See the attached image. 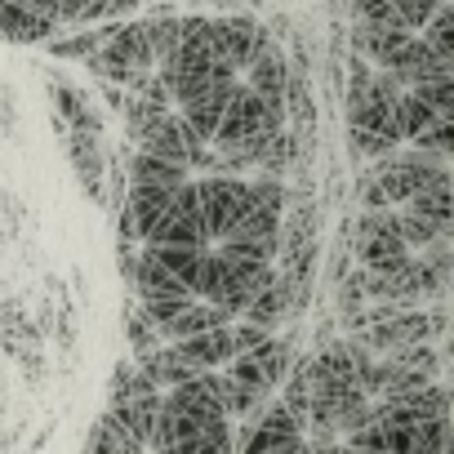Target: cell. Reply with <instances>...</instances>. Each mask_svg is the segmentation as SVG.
I'll return each instance as SVG.
<instances>
[{
  "label": "cell",
  "instance_id": "cell-1",
  "mask_svg": "<svg viewBox=\"0 0 454 454\" xmlns=\"http://www.w3.org/2000/svg\"><path fill=\"white\" fill-rule=\"evenodd\" d=\"M192 183H196V214H200L205 241H223V237L250 214V178L200 174V178H192Z\"/></svg>",
  "mask_w": 454,
  "mask_h": 454
},
{
  "label": "cell",
  "instance_id": "cell-2",
  "mask_svg": "<svg viewBox=\"0 0 454 454\" xmlns=\"http://www.w3.org/2000/svg\"><path fill=\"white\" fill-rule=\"evenodd\" d=\"M143 246H174V250H209V241H205V232H200V214H196V183L187 178L174 196H169V205H165V214L152 223V232L143 237Z\"/></svg>",
  "mask_w": 454,
  "mask_h": 454
},
{
  "label": "cell",
  "instance_id": "cell-3",
  "mask_svg": "<svg viewBox=\"0 0 454 454\" xmlns=\"http://www.w3.org/2000/svg\"><path fill=\"white\" fill-rule=\"evenodd\" d=\"M445 160L450 156H432V152H419V147L414 152H387L374 165V183H379L387 205H405L436 169H445Z\"/></svg>",
  "mask_w": 454,
  "mask_h": 454
},
{
  "label": "cell",
  "instance_id": "cell-4",
  "mask_svg": "<svg viewBox=\"0 0 454 454\" xmlns=\"http://www.w3.org/2000/svg\"><path fill=\"white\" fill-rule=\"evenodd\" d=\"M286 81H290V59H286V50L272 41V45H263L254 59H250V67L241 72V85L254 94V98H263L272 112H286Z\"/></svg>",
  "mask_w": 454,
  "mask_h": 454
},
{
  "label": "cell",
  "instance_id": "cell-5",
  "mask_svg": "<svg viewBox=\"0 0 454 454\" xmlns=\"http://www.w3.org/2000/svg\"><path fill=\"white\" fill-rule=\"evenodd\" d=\"M63 147H67V160H72V169H76V183H81V192L94 200V205H103L107 200V160H103V138L98 134H72V129H63Z\"/></svg>",
  "mask_w": 454,
  "mask_h": 454
},
{
  "label": "cell",
  "instance_id": "cell-6",
  "mask_svg": "<svg viewBox=\"0 0 454 454\" xmlns=\"http://www.w3.org/2000/svg\"><path fill=\"white\" fill-rule=\"evenodd\" d=\"M232 90H237V81H214L205 94H196L192 103L178 107V121H183L200 143H214V129H218V121H223V107H227V98H232Z\"/></svg>",
  "mask_w": 454,
  "mask_h": 454
},
{
  "label": "cell",
  "instance_id": "cell-7",
  "mask_svg": "<svg viewBox=\"0 0 454 454\" xmlns=\"http://www.w3.org/2000/svg\"><path fill=\"white\" fill-rule=\"evenodd\" d=\"M174 352L196 370H218V365L232 361V325H214V330L187 334V339L174 343Z\"/></svg>",
  "mask_w": 454,
  "mask_h": 454
},
{
  "label": "cell",
  "instance_id": "cell-8",
  "mask_svg": "<svg viewBox=\"0 0 454 454\" xmlns=\"http://www.w3.org/2000/svg\"><path fill=\"white\" fill-rule=\"evenodd\" d=\"M405 209H414V214H423V218H432L441 232H454V196H450V169H436L410 200H405Z\"/></svg>",
  "mask_w": 454,
  "mask_h": 454
},
{
  "label": "cell",
  "instance_id": "cell-9",
  "mask_svg": "<svg viewBox=\"0 0 454 454\" xmlns=\"http://www.w3.org/2000/svg\"><path fill=\"white\" fill-rule=\"evenodd\" d=\"M50 94H54V107L63 112V129H72V134H98L103 138V112L76 85L50 81Z\"/></svg>",
  "mask_w": 454,
  "mask_h": 454
},
{
  "label": "cell",
  "instance_id": "cell-10",
  "mask_svg": "<svg viewBox=\"0 0 454 454\" xmlns=\"http://www.w3.org/2000/svg\"><path fill=\"white\" fill-rule=\"evenodd\" d=\"M286 317H294V290H290V281L277 272V281H272V286H268V290L241 312V321H250V325H259V330L272 334Z\"/></svg>",
  "mask_w": 454,
  "mask_h": 454
},
{
  "label": "cell",
  "instance_id": "cell-11",
  "mask_svg": "<svg viewBox=\"0 0 454 454\" xmlns=\"http://www.w3.org/2000/svg\"><path fill=\"white\" fill-rule=\"evenodd\" d=\"M192 174L183 169V165H169V160H156V156H143V152H134L129 160H125V183L129 187H183Z\"/></svg>",
  "mask_w": 454,
  "mask_h": 454
},
{
  "label": "cell",
  "instance_id": "cell-12",
  "mask_svg": "<svg viewBox=\"0 0 454 454\" xmlns=\"http://www.w3.org/2000/svg\"><path fill=\"white\" fill-rule=\"evenodd\" d=\"M237 317L227 312V308H214V303H187L165 330H160V339L165 343H178V339H187V334H200V330H214V325H232Z\"/></svg>",
  "mask_w": 454,
  "mask_h": 454
},
{
  "label": "cell",
  "instance_id": "cell-13",
  "mask_svg": "<svg viewBox=\"0 0 454 454\" xmlns=\"http://www.w3.org/2000/svg\"><path fill=\"white\" fill-rule=\"evenodd\" d=\"M246 356H254L259 361V370H263V379L277 387V383H286V374H290V365H294V339H277V334H268L254 352H246Z\"/></svg>",
  "mask_w": 454,
  "mask_h": 454
},
{
  "label": "cell",
  "instance_id": "cell-14",
  "mask_svg": "<svg viewBox=\"0 0 454 454\" xmlns=\"http://www.w3.org/2000/svg\"><path fill=\"white\" fill-rule=\"evenodd\" d=\"M419 41L441 59V63H454V5H436V14L427 19V27L419 32Z\"/></svg>",
  "mask_w": 454,
  "mask_h": 454
},
{
  "label": "cell",
  "instance_id": "cell-15",
  "mask_svg": "<svg viewBox=\"0 0 454 454\" xmlns=\"http://www.w3.org/2000/svg\"><path fill=\"white\" fill-rule=\"evenodd\" d=\"M227 237H232V241H281V214L250 205V214H246ZM227 237H223V241H227Z\"/></svg>",
  "mask_w": 454,
  "mask_h": 454
},
{
  "label": "cell",
  "instance_id": "cell-16",
  "mask_svg": "<svg viewBox=\"0 0 454 454\" xmlns=\"http://www.w3.org/2000/svg\"><path fill=\"white\" fill-rule=\"evenodd\" d=\"M223 379L232 383V387H241V392H250V396H263V401L272 392V383L263 379V370H259L254 356H232V361H227V370H223Z\"/></svg>",
  "mask_w": 454,
  "mask_h": 454
},
{
  "label": "cell",
  "instance_id": "cell-17",
  "mask_svg": "<svg viewBox=\"0 0 454 454\" xmlns=\"http://www.w3.org/2000/svg\"><path fill=\"white\" fill-rule=\"evenodd\" d=\"M125 339H129V348H134V361H143L147 352H156V348L165 343V339L156 334V325H152L138 308H129V312H125Z\"/></svg>",
  "mask_w": 454,
  "mask_h": 454
},
{
  "label": "cell",
  "instance_id": "cell-18",
  "mask_svg": "<svg viewBox=\"0 0 454 454\" xmlns=\"http://www.w3.org/2000/svg\"><path fill=\"white\" fill-rule=\"evenodd\" d=\"M414 147H419V152H432V156H450V147H454V116H436V121L414 138Z\"/></svg>",
  "mask_w": 454,
  "mask_h": 454
},
{
  "label": "cell",
  "instance_id": "cell-19",
  "mask_svg": "<svg viewBox=\"0 0 454 454\" xmlns=\"http://www.w3.org/2000/svg\"><path fill=\"white\" fill-rule=\"evenodd\" d=\"M263 339H268V330H259V325H250V321H237V325H232V356L254 352Z\"/></svg>",
  "mask_w": 454,
  "mask_h": 454
},
{
  "label": "cell",
  "instance_id": "cell-20",
  "mask_svg": "<svg viewBox=\"0 0 454 454\" xmlns=\"http://www.w3.org/2000/svg\"><path fill=\"white\" fill-rule=\"evenodd\" d=\"M103 103L121 116V107H125V90H121V85H103Z\"/></svg>",
  "mask_w": 454,
  "mask_h": 454
},
{
  "label": "cell",
  "instance_id": "cell-21",
  "mask_svg": "<svg viewBox=\"0 0 454 454\" xmlns=\"http://www.w3.org/2000/svg\"><path fill=\"white\" fill-rule=\"evenodd\" d=\"M343 454H352V450H348V445H343Z\"/></svg>",
  "mask_w": 454,
  "mask_h": 454
}]
</instances>
